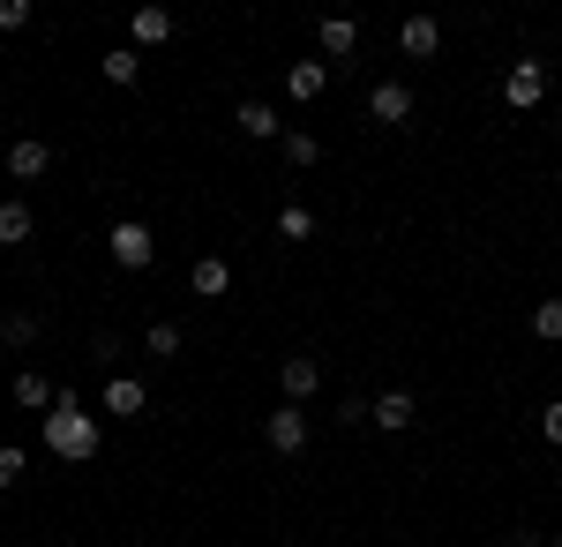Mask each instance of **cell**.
Returning a JSON list of instances; mask_svg holds the SVG:
<instances>
[{"mask_svg":"<svg viewBox=\"0 0 562 547\" xmlns=\"http://www.w3.org/2000/svg\"><path fill=\"white\" fill-rule=\"evenodd\" d=\"M555 488H562V465H555Z\"/></svg>","mask_w":562,"mask_h":547,"instance_id":"obj_29","label":"cell"},{"mask_svg":"<svg viewBox=\"0 0 562 547\" xmlns=\"http://www.w3.org/2000/svg\"><path fill=\"white\" fill-rule=\"evenodd\" d=\"M233 121H240V135H256V143H285V121H278V105H270V98H240V105H233Z\"/></svg>","mask_w":562,"mask_h":547,"instance_id":"obj_12","label":"cell"},{"mask_svg":"<svg viewBox=\"0 0 562 547\" xmlns=\"http://www.w3.org/2000/svg\"><path fill=\"white\" fill-rule=\"evenodd\" d=\"M413 105H420V90L397 83V76L368 83V121H375V127H405V121H413Z\"/></svg>","mask_w":562,"mask_h":547,"instance_id":"obj_3","label":"cell"},{"mask_svg":"<svg viewBox=\"0 0 562 547\" xmlns=\"http://www.w3.org/2000/svg\"><path fill=\"white\" fill-rule=\"evenodd\" d=\"M532 337L562 345V300H540V308H532Z\"/></svg>","mask_w":562,"mask_h":547,"instance_id":"obj_23","label":"cell"},{"mask_svg":"<svg viewBox=\"0 0 562 547\" xmlns=\"http://www.w3.org/2000/svg\"><path fill=\"white\" fill-rule=\"evenodd\" d=\"M38 315H8V323H0V345H15V353H23V345H38Z\"/></svg>","mask_w":562,"mask_h":547,"instance_id":"obj_22","label":"cell"},{"mask_svg":"<svg viewBox=\"0 0 562 547\" xmlns=\"http://www.w3.org/2000/svg\"><path fill=\"white\" fill-rule=\"evenodd\" d=\"M397 53L405 60H442V23L435 15H405L397 23Z\"/></svg>","mask_w":562,"mask_h":547,"instance_id":"obj_11","label":"cell"},{"mask_svg":"<svg viewBox=\"0 0 562 547\" xmlns=\"http://www.w3.org/2000/svg\"><path fill=\"white\" fill-rule=\"evenodd\" d=\"M368 421L383 427V435H405V427L420 421V398L413 390H383V398H368Z\"/></svg>","mask_w":562,"mask_h":547,"instance_id":"obj_10","label":"cell"},{"mask_svg":"<svg viewBox=\"0 0 562 547\" xmlns=\"http://www.w3.org/2000/svg\"><path fill=\"white\" fill-rule=\"evenodd\" d=\"M23 488V443H0V495Z\"/></svg>","mask_w":562,"mask_h":547,"instance_id":"obj_24","label":"cell"},{"mask_svg":"<svg viewBox=\"0 0 562 547\" xmlns=\"http://www.w3.org/2000/svg\"><path fill=\"white\" fill-rule=\"evenodd\" d=\"M0 31H31V0H0Z\"/></svg>","mask_w":562,"mask_h":547,"instance_id":"obj_25","label":"cell"},{"mask_svg":"<svg viewBox=\"0 0 562 547\" xmlns=\"http://www.w3.org/2000/svg\"><path fill=\"white\" fill-rule=\"evenodd\" d=\"M278 390H285V405H307V398H323V360H315V353H293V360L278 368Z\"/></svg>","mask_w":562,"mask_h":547,"instance_id":"obj_8","label":"cell"},{"mask_svg":"<svg viewBox=\"0 0 562 547\" xmlns=\"http://www.w3.org/2000/svg\"><path fill=\"white\" fill-rule=\"evenodd\" d=\"M315 38H323V60H330V68H346L352 53H360V23H352V15H323Z\"/></svg>","mask_w":562,"mask_h":547,"instance_id":"obj_14","label":"cell"},{"mask_svg":"<svg viewBox=\"0 0 562 547\" xmlns=\"http://www.w3.org/2000/svg\"><path fill=\"white\" fill-rule=\"evenodd\" d=\"M278 150H285V166H293V172L323 166V143H315V135H307V127H285V143H278Z\"/></svg>","mask_w":562,"mask_h":547,"instance_id":"obj_19","label":"cell"},{"mask_svg":"<svg viewBox=\"0 0 562 547\" xmlns=\"http://www.w3.org/2000/svg\"><path fill=\"white\" fill-rule=\"evenodd\" d=\"M503 105H510V113H540V105H548V68H540V60H518V68L503 76Z\"/></svg>","mask_w":562,"mask_h":547,"instance_id":"obj_6","label":"cell"},{"mask_svg":"<svg viewBox=\"0 0 562 547\" xmlns=\"http://www.w3.org/2000/svg\"><path fill=\"white\" fill-rule=\"evenodd\" d=\"M98 413H105V421H143V413H150V390H143V376H105V390H98Z\"/></svg>","mask_w":562,"mask_h":547,"instance_id":"obj_4","label":"cell"},{"mask_svg":"<svg viewBox=\"0 0 562 547\" xmlns=\"http://www.w3.org/2000/svg\"><path fill=\"white\" fill-rule=\"evenodd\" d=\"M0 166H8V180H23V188H31V180H45V172H53V143H38V135H15Z\"/></svg>","mask_w":562,"mask_h":547,"instance_id":"obj_7","label":"cell"},{"mask_svg":"<svg viewBox=\"0 0 562 547\" xmlns=\"http://www.w3.org/2000/svg\"><path fill=\"white\" fill-rule=\"evenodd\" d=\"M128 45H135V53H150V45H173V8L143 0V8L128 15Z\"/></svg>","mask_w":562,"mask_h":547,"instance_id":"obj_9","label":"cell"},{"mask_svg":"<svg viewBox=\"0 0 562 547\" xmlns=\"http://www.w3.org/2000/svg\"><path fill=\"white\" fill-rule=\"evenodd\" d=\"M23 547H38V540H23Z\"/></svg>","mask_w":562,"mask_h":547,"instance_id":"obj_30","label":"cell"},{"mask_svg":"<svg viewBox=\"0 0 562 547\" xmlns=\"http://www.w3.org/2000/svg\"><path fill=\"white\" fill-rule=\"evenodd\" d=\"M31 233H38V211L23 196H8L0 203V248H31Z\"/></svg>","mask_w":562,"mask_h":547,"instance_id":"obj_17","label":"cell"},{"mask_svg":"<svg viewBox=\"0 0 562 547\" xmlns=\"http://www.w3.org/2000/svg\"><path fill=\"white\" fill-rule=\"evenodd\" d=\"M188 293H195V300H225V293H233V263H225V255H195Z\"/></svg>","mask_w":562,"mask_h":547,"instance_id":"obj_13","label":"cell"},{"mask_svg":"<svg viewBox=\"0 0 562 547\" xmlns=\"http://www.w3.org/2000/svg\"><path fill=\"white\" fill-rule=\"evenodd\" d=\"M38 443L53 450V458H68V465H90V458H98V443H105V427H98V413H90L76 390H60L53 413L38 421Z\"/></svg>","mask_w":562,"mask_h":547,"instance_id":"obj_1","label":"cell"},{"mask_svg":"<svg viewBox=\"0 0 562 547\" xmlns=\"http://www.w3.org/2000/svg\"><path fill=\"white\" fill-rule=\"evenodd\" d=\"M98 76H105V83H113V90H128L135 76H143V53H135V45H113V53L98 60Z\"/></svg>","mask_w":562,"mask_h":547,"instance_id":"obj_18","label":"cell"},{"mask_svg":"<svg viewBox=\"0 0 562 547\" xmlns=\"http://www.w3.org/2000/svg\"><path fill=\"white\" fill-rule=\"evenodd\" d=\"M323 90H330V60H323V53H315V60H293V68H285V98L315 105Z\"/></svg>","mask_w":562,"mask_h":547,"instance_id":"obj_15","label":"cell"},{"mask_svg":"<svg viewBox=\"0 0 562 547\" xmlns=\"http://www.w3.org/2000/svg\"><path fill=\"white\" fill-rule=\"evenodd\" d=\"M555 547H562V533H555Z\"/></svg>","mask_w":562,"mask_h":547,"instance_id":"obj_31","label":"cell"},{"mask_svg":"<svg viewBox=\"0 0 562 547\" xmlns=\"http://www.w3.org/2000/svg\"><path fill=\"white\" fill-rule=\"evenodd\" d=\"M90 353H98V368H113V376H128V368H121V337H98Z\"/></svg>","mask_w":562,"mask_h":547,"instance_id":"obj_27","label":"cell"},{"mask_svg":"<svg viewBox=\"0 0 562 547\" xmlns=\"http://www.w3.org/2000/svg\"><path fill=\"white\" fill-rule=\"evenodd\" d=\"M540 435L562 450V398H548V405H540Z\"/></svg>","mask_w":562,"mask_h":547,"instance_id":"obj_26","label":"cell"},{"mask_svg":"<svg viewBox=\"0 0 562 547\" xmlns=\"http://www.w3.org/2000/svg\"><path fill=\"white\" fill-rule=\"evenodd\" d=\"M315 225H323V217L307 211V203H285V211H278V241H293V248H301V241H315Z\"/></svg>","mask_w":562,"mask_h":547,"instance_id":"obj_20","label":"cell"},{"mask_svg":"<svg viewBox=\"0 0 562 547\" xmlns=\"http://www.w3.org/2000/svg\"><path fill=\"white\" fill-rule=\"evenodd\" d=\"M8 398H15V405H23V413H53V398H60V382L53 376H38V368H23V376H15V390H8Z\"/></svg>","mask_w":562,"mask_h":547,"instance_id":"obj_16","label":"cell"},{"mask_svg":"<svg viewBox=\"0 0 562 547\" xmlns=\"http://www.w3.org/2000/svg\"><path fill=\"white\" fill-rule=\"evenodd\" d=\"M503 547H540V533H532V525H518V533H510Z\"/></svg>","mask_w":562,"mask_h":547,"instance_id":"obj_28","label":"cell"},{"mask_svg":"<svg viewBox=\"0 0 562 547\" xmlns=\"http://www.w3.org/2000/svg\"><path fill=\"white\" fill-rule=\"evenodd\" d=\"M307 435H315V427H307V405H278V413L262 421V443H270L278 458H301Z\"/></svg>","mask_w":562,"mask_h":547,"instance_id":"obj_5","label":"cell"},{"mask_svg":"<svg viewBox=\"0 0 562 547\" xmlns=\"http://www.w3.org/2000/svg\"><path fill=\"white\" fill-rule=\"evenodd\" d=\"M0 353H8V345H0Z\"/></svg>","mask_w":562,"mask_h":547,"instance_id":"obj_32","label":"cell"},{"mask_svg":"<svg viewBox=\"0 0 562 547\" xmlns=\"http://www.w3.org/2000/svg\"><path fill=\"white\" fill-rule=\"evenodd\" d=\"M105 255H113L121 270H150V263H158V241H150V225H143V217H113Z\"/></svg>","mask_w":562,"mask_h":547,"instance_id":"obj_2","label":"cell"},{"mask_svg":"<svg viewBox=\"0 0 562 547\" xmlns=\"http://www.w3.org/2000/svg\"><path fill=\"white\" fill-rule=\"evenodd\" d=\"M180 345H188L180 323H150V331H143V353H150V360H180Z\"/></svg>","mask_w":562,"mask_h":547,"instance_id":"obj_21","label":"cell"}]
</instances>
